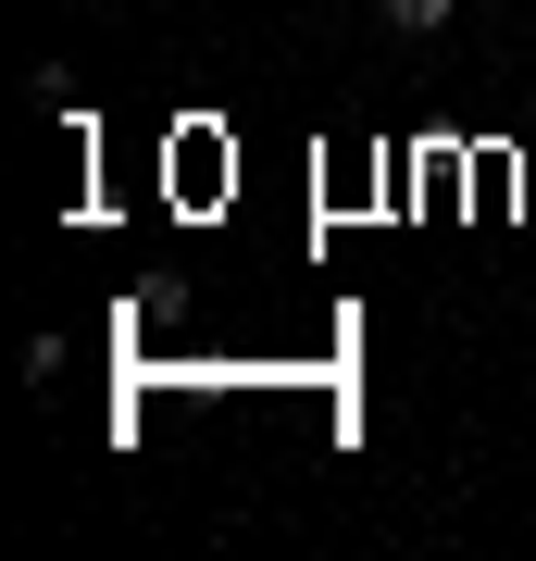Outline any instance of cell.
<instances>
[{
  "instance_id": "cell-1",
  "label": "cell",
  "mask_w": 536,
  "mask_h": 561,
  "mask_svg": "<svg viewBox=\"0 0 536 561\" xmlns=\"http://www.w3.org/2000/svg\"><path fill=\"white\" fill-rule=\"evenodd\" d=\"M449 13H461V0H387V25H399V38H437Z\"/></svg>"
},
{
  "instance_id": "cell-2",
  "label": "cell",
  "mask_w": 536,
  "mask_h": 561,
  "mask_svg": "<svg viewBox=\"0 0 536 561\" xmlns=\"http://www.w3.org/2000/svg\"><path fill=\"white\" fill-rule=\"evenodd\" d=\"M76 13H88V0H76Z\"/></svg>"
}]
</instances>
